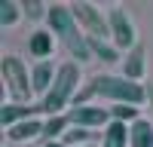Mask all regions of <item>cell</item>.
<instances>
[{
  "label": "cell",
  "mask_w": 153,
  "mask_h": 147,
  "mask_svg": "<svg viewBox=\"0 0 153 147\" xmlns=\"http://www.w3.org/2000/svg\"><path fill=\"white\" fill-rule=\"evenodd\" d=\"M89 98H110L113 104H132V107H141L147 101V89L141 83H132L126 77H113V74H95L92 83L76 95L74 107L89 104Z\"/></svg>",
  "instance_id": "6da1fadb"
},
{
  "label": "cell",
  "mask_w": 153,
  "mask_h": 147,
  "mask_svg": "<svg viewBox=\"0 0 153 147\" xmlns=\"http://www.w3.org/2000/svg\"><path fill=\"white\" fill-rule=\"evenodd\" d=\"M80 65L76 61H65V65L58 68V77L52 83V89H49V95L40 101V110L46 117H61V110H65L71 101H76V89H80Z\"/></svg>",
  "instance_id": "7a4b0ae2"
},
{
  "label": "cell",
  "mask_w": 153,
  "mask_h": 147,
  "mask_svg": "<svg viewBox=\"0 0 153 147\" xmlns=\"http://www.w3.org/2000/svg\"><path fill=\"white\" fill-rule=\"evenodd\" d=\"M0 74H3V83H6V95L16 101H28L34 95V83H31V71L25 68V61L19 55H3L0 58Z\"/></svg>",
  "instance_id": "3957f363"
},
{
  "label": "cell",
  "mask_w": 153,
  "mask_h": 147,
  "mask_svg": "<svg viewBox=\"0 0 153 147\" xmlns=\"http://www.w3.org/2000/svg\"><path fill=\"white\" fill-rule=\"evenodd\" d=\"M107 24H110V43L120 49V52H132L138 46V34H135V24L129 19L126 9H110L107 12Z\"/></svg>",
  "instance_id": "277c9868"
},
{
  "label": "cell",
  "mask_w": 153,
  "mask_h": 147,
  "mask_svg": "<svg viewBox=\"0 0 153 147\" xmlns=\"http://www.w3.org/2000/svg\"><path fill=\"white\" fill-rule=\"evenodd\" d=\"M71 126L80 129H107L110 126V107H98V104H80L68 110Z\"/></svg>",
  "instance_id": "5b68a950"
},
{
  "label": "cell",
  "mask_w": 153,
  "mask_h": 147,
  "mask_svg": "<svg viewBox=\"0 0 153 147\" xmlns=\"http://www.w3.org/2000/svg\"><path fill=\"white\" fill-rule=\"evenodd\" d=\"M71 9H74L76 22H80L83 28L89 31V37H98V40H110V24H107V19L98 12V6H92V3H74Z\"/></svg>",
  "instance_id": "8992f818"
},
{
  "label": "cell",
  "mask_w": 153,
  "mask_h": 147,
  "mask_svg": "<svg viewBox=\"0 0 153 147\" xmlns=\"http://www.w3.org/2000/svg\"><path fill=\"white\" fill-rule=\"evenodd\" d=\"M46 22H49V31L58 34L61 40H71L74 34H80V24H76V16H74V9H71V6L52 3V6H49Z\"/></svg>",
  "instance_id": "52a82bcc"
},
{
  "label": "cell",
  "mask_w": 153,
  "mask_h": 147,
  "mask_svg": "<svg viewBox=\"0 0 153 147\" xmlns=\"http://www.w3.org/2000/svg\"><path fill=\"white\" fill-rule=\"evenodd\" d=\"M144 74H147V46L138 43L132 52H126V58H123V77L138 83V80H144Z\"/></svg>",
  "instance_id": "ba28073f"
},
{
  "label": "cell",
  "mask_w": 153,
  "mask_h": 147,
  "mask_svg": "<svg viewBox=\"0 0 153 147\" xmlns=\"http://www.w3.org/2000/svg\"><path fill=\"white\" fill-rule=\"evenodd\" d=\"M37 114H40V104L31 107V104H12V101H6L3 107H0V126H3V132H6V129L19 126V122H25V120H34Z\"/></svg>",
  "instance_id": "9c48e42d"
},
{
  "label": "cell",
  "mask_w": 153,
  "mask_h": 147,
  "mask_svg": "<svg viewBox=\"0 0 153 147\" xmlns=\"http://www.w3.org/2000/svg\"><path fill=\"white\" fill-rule=\"evenodd\" d=\"M58 77V68L52 65V61H37V65L31 68V83H34V92L37 95H49V89H52V83Z\"/></svg>",
  "instance_id": "30bf717a"
},
{
  "label": "cell",
  "mask_w": 153,
  "mask_h": 147,
  "mask_svg": "<svg viewBox=\"0 0 153 147\" xmlns=\"http://www.w3.org/2000/svg\"><path fill=\"white\" fill-rule=\"evenodd\" d=\"M101 147H132V126L110 120V126L101 132Z\"/></svg>",
  "instance_id": "8fae6325"
},
{
  "label": "cell",
  "mask_w": 153,
  "mask_h": 147,
  "mask_svg": "<svg viewBox=\"0 0 153 147\" xmlns=\"http://www.w3.org/2000/svg\"><path fill=\"white\" fill-rule=\"evenodd\" d=\"M6 138L12 141V144H25V141H34V138H43V122L40 120H25V122H19V126H12V129H6Z\"/></svg>",
  "instance_id": "7c38bea8"
},
{
  "label": "cell",
  "mask_w": 153,
  "mask_h": 147,
  "mask_svg": "<svg viewBox=\"0 0 153 147\" xmlns=\"http://www.w3.org/2000/svg\"><path fill=\"white\" fill-rule=\"evenodd\" d=\"M28 49H31L34 58L46 61L49 55H52V49H55V34H49V31H34L31 40H28Z\"/></svg>",
  "instance_id": "4fadbf2b"
},
{
  "label": "cell",
  "mask_w": 153,
  "mask_h": 147,
  "mask_svg": "<svg viewBox=\"0 0 153 147\" xmlns=\"http://www.w3.org/2000/svg\"><path fill=\"white\" fill-rule=\"evenodd\" d=\"M68 129H71L68 114H61V117H46V122H43V144H46V141H61Z\"/></svg>",
  "instance_id": "5bb4252c"
},
{
  "label": "cell",
  "mask_w": 153,
  "mask_h": 147,
  "mask_svg": "<svg viewBox=\"0 0 153 147\" xmlns=\"http://www.w3.org/2000/svg\"><path fill=\"white\" fill-rule=\"evenodd\" d=\"M132 147H153V122L150 120H138L132 122Z\"/></svg>",
  "instance_id": "9a60e30c"
},
{
  "label": "cell",
  "mask_w": 153,
  "mask_h": 147,
  "mask_svg": "<svg viewBox=\"0 0 153 147\" xmlns=\"http://www.w3.org/2000/svg\"><path fill=\"white\" fill-rule=\"evenodd\" d=\"M89 49H92V55H95V58H101V61H123V58H120V49L113 46L110 40L89 37Z\"/></svg>",
  "instance_id": "2e32d148"
},
{
  "label": "cell",
  "mask_w": 153,
  "mask_h": 147,
  "mask_svg": "<svg viewBox=\"0 0 153 147\" xmlns=\"http://www.w3.org/2000/svg\"><path fill=\"white\" fill-rule=\"evenodd\" d=\"M92 138H95V132H92V129L71 126V129L65 132V138H61V141H65L68 147H89V144H92Z\"/></svg>",
  "instance_id": "e0dca14e"
},
{
  "label": "cell",
  "mask_w": 153,
  "mask_h": 147,
  "mask_svg": "<svg viewBox=\"0 0 153 147\" xmlns=\"http://www.w3.org/2000/svg\"><path fill=\"white\" fill-rule=\"evenodd\" d=\"M22 16H25V12H22V3H16V0H3V3H0V28L16 24Z\"/></svg>",
  "instance_id": "ac0fdd59"
},
{
  "label": "cell",
  "mask_w": 153,
  "mask_h": 147,
  "mask_svg": "<svg viewBox=\"0 0 153 147\" xmlns=\"http://www.w3.org/2000/svg\"><path fill=\"white\" fill-rule=\"evenodd\" d=\"M110 120L132 126V122L141 120V114H138V107H132V104H113V107H110Z\"/></svg>",
  "instance_id": "d6986e66"
},
{
  "label": "cell",
  "mask_w": 153,
  "mask_h": 147,
  "mask_svg": "<svg viewBox=\"0 0 153 147\" xmlns=\"http://www.w3.org/2000/svg\"><path fill=\"white\" fill-rule=\"evenodd\" d=\"M22 12H25V19L37 22V19H46V16H49V6L40 3V0H25V3H22Z\"/></svg>",
  "instance_id": "ffe728a7"
},
{
  "label": "cell",
  "mask_w": 153,
  "mask_h": 147,
  "mask_svg": "<svg viewBox=\"0 0 153 147\" xmlns=\"http://www.w3.org/2000/svg\"><path fill=\"white\" fill-rule=\"evenodd\" d=\"M43 147H68V144H65V141H46Z\"/></svg>",
  "instance_id": "44dd1931"
},
{
  "label": "cell",
  "mask_w": 153,
  "mask_h": 147,
  "mask_svg": "<svg viewBox=\"0 0 153 147\" xmlns=\"http://www.w3.org/2000/svg\"><path fill=\"white\" fill-rule=\"evenodd\" d=\"M147 101L153 104V83H147Z\"/></svg>",
  "instance_id": "7402d4cb"
}]
</instances>
